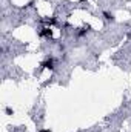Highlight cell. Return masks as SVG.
<instances>
[{"label":"cell","mask_w":131,"mask_h":132,"mask_svg":"<svg viewBox=\"0 0 131 132\" xmlns=\"http://www.w3.org/2000/svg\"><path fill=\"white\" fill-rule=\"evenodd\" d=\"M42 132H51V131H49V129H46V131H42Z\"/></svg>","instance_id":"6da1fadb"}]
</instances>
